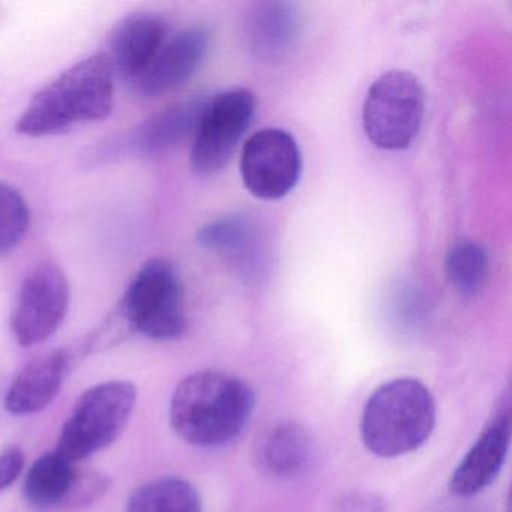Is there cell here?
<instances>
[{
	"instance_id": "1",
	"label": "cell",
	"mask_w": 512,
	"mask_h": 512,
	"mask_svg": "<svg viewBox=\"0 0 512 512\" xmlns=\"http://www.w3.org/2000/svg\"><path fill=\"white\" fill-rule=\"evenodd\" d=\"M256 407L253 389L224 371H197L185 377L170 401V424L181 439L215 448L241 436Z\"/></svg>"
},
{
	"instance_id": "2",
	"label": "cell",
	"mask_w": 512,
	"mask_h": 512,
	"mask_svg": "<svg viewBox=\"0 0 512 512\" xmlns=\"http://www.w3.org/2000/svg\"><path fill=\"white\" fill-rule=\"evenodd\" d=\"M115 70L107 53H95L41 89L17 122V133L55 136L77 125L100 122L112 113Z\"/></svg>"
},
{
	"instance_id": "3",
	"label": "cell",
	"mask_w": 512,
	"mask_h": 512,
	"mask_svg": "<svg viewBox=\"0 0 512 512\" xmlns=\"http://www.w3.org/2000/svg\"><path fill=\"white\" fill-rule=\"evenodd\" d=\"M436 412V401L424 383L413 377L389 380L365 403L362 442L377 457L410 454L430 439Z\"/></svg>"
},
{
	"instance_id": "4",
	"label": "cell",
	"mask_w": 512,
	"mask_h": 512,
	"mask_svg": "<svg viewBox=\"0 0 512 512\" xmlns=\"http://www.w3.org/2000/svg\"><path fill=\"white\" fill-rule=\"evenodd\" d=\"M136 401V385L125 380L88 389L65 422L56 451L77 463L112 445L130 422Z\"/></svg>"
},
{
	"instance_id": "5",
	"label": "cell",
	"mask_w": 512,
	"mask_h": 512,
	"mask_svg": "<svg viewBox=\"0 0 512 512\" xmlns=\"http://www.w3.org/2000/svg\"><path fill=\"white\" fill-rule=\"evenodd\" d=\"M425 92L409 71L394 70L380 76L368 89L362 107L365 136L383 151H403L421 131Z\"/></svg>"
},
{
	"instance_id": "6",
	"label": "cell",
	"mask_w": 512,
	"mask_h": 512,
	"mask_svg": "<svg viewBox=\"0 0 512 512\" xmlns=\"http://www.w3.org/2000/svg\"><path fill=\"white\" fill-rule=\"evenodd\" d=\"M131 332L154 340H173L187 328L184 292L175 266L151 259L131 281L118 307Z\"/></svg>"
},
{
	"instance_id": "7",
	"label": "cell",
	"mask_w": 512,
	"mask_h": 512,
	"mask_svg": "<svg viewBox=\"0 0 512 512\" xmlns=\"http://www.w3.org/2000/svg\"><path fill=\"white\" fill-rule=\"evenodd\" d=\"M256 113V97L238 88L209 97L194 133L191 167L202 176L221 172L232 160Z\"/></svg>"
},
{
	"instance_id": "8",
	"label": "cell",
	"mask_w": 512,
	"mask_h": 512,
	"mask_svg": "<svg viewBox=\"0 0 512 512\" xmlns=\"http://www.w3.org/2000/svg\"><path fill=\"white\" fill-rule=\"evenodd\" d=\"M70 283L52 262L41 263L23 281L11 313V331L19 344L35 346L52 337L70 308Z\"/></svg>"
},
{
	"instance_id": "9",
	"label": "cell",
	"mask_w": 512,
	"mask_h": 512,
	"mask_svg": "<svg viewBox=\"0 0 512 512\" xmlns=\"http://www.w3.org/2000/svg\"><path fill=\"white\" fill-rule=\"evenodd\" d=\"M241 176L251 196L280 200L298 185L302 155L289 131L265 128L247 140L241 155Z\"/></svg>"
},
{
	"instance_id": "10",
	"label": "cell",
	"mask_w": 512,
	"mask_h": 512,
	"mask_svg": "<svg viewBox=\"0 0 512 512\" xmlns=\"http://www.w3.org/2000/svg\"><path fill=\"white\" fill-rule=\"evenodd\" d=\"M209 95L178 101L137 125L121 139L104 146L98 158L151 157L172 151L196 133Z\"/></svg>"
},
{
	"instance_id": "11",
	"label": "cell",
	"mask_w": 512,
	"mask_h": 512,
	"mask_svg": "<svg viewBox=\"0 0 512 512\" xmlns=\"http://www.w3.org/2000/svg\"><path fill=\"white\" fill-rule=\"evenodd\" d=\"M511 413V394L506 391L499 409L452 472L449 479L452 494L472 497L496 481L511 446Z\"/></svg>"
},
{
	"instance_id": "12",
	"label": "cell",
	"mask_w": 512,
	"mask_h": 512,
	"mask_svg": "<svg viewBox=\"0 0 512 512\" xmlns=\"http://www.w3.org/2000/svg\"><path fill=\"white\" fill-rule=\"evenodd\" d=\"M304 32L301 5L287 0H265L245 14L244 38L251 55L260 62L277 64L295 53Z\"/></svg>"
},
{
	"instance_id": "13",
	"label": "cell",
	"mask_w": 512,
	"mask_h": 512,
	"mask_svg": "<svg viewBox=\"0 0 512 512\" xmlns=\"http://www.w3.org/2000/svg\"><path fill=\"white\" fill-rule=\"evenodd\" d=\"M209 47V34L203 28L179 32L164 43L151 67L137 80L140 94L160 97L181 88L199 70Z\"/></svg>"
},
{
	"instance_id": "14",
	"label": "cell",
	"mask_w": 512,
	"mask_h": 512,
	"mask_svg": "<svg viewBox=\"0 0 512 512\" xmlns=\"http://www.w3.org/2000/svg\"><path fill=\"white\" fill-rule=\"evenodd\" d=\"M76 349H59L47 353L26 365L11 383L5 397V407L13 415H32L46 409L61 391L74 362L82 356Z\"/></svg>"
},
{
	"instance_id": "15",
	"label": "cell",
	"mask_w": 512,
	"mask_h": 512,
	"mask_svg": "<svg viewBox=\"0 0 512 512\" xmlns=\"http://www.w3.org/2000/svg\"><path fill=\"white\" fill-rule=\"evenodd\" d=\"M167 41V23L157 14L134 13L121 20L110 41L113 70L137 82Z\"/></svg>"
},
{
	"instance_id": "16",
	"label": "cell",
	"mask_w": 512,
	"mask_h": 512,
	"mask_svg": "<svg viewBox=\"0 0 512 512\" xmlns=\"http://www.w3.org/2000/svg\"><path fill=\"white\" fill-rule=\"evenodd\" d=\"M86 470L58 451L38 458L26 473L25 497L35 508L82 506Z\"/></svg>"
},
{
	"instance_id": "17",
	"label": "cell",
	"mask_w": 512,
	"mask_h": 512,
	"mask_svg": "<svg viewBox=\"0 0 512 512\" xmlns=\"http://www.w3.org/2000/svg\"><path fill=\"white\" fill-rule=\"evenodd\" d=\"M310 433L298 422H281L257 439L254 461L263 475L290 479L305 472L313 460Z\"/></svg>"
},
{
	"instance_id": "18",
	"label": "cell",
	"mask_w": 512,
	"mask_h": 512,
	"mask_svg": "<svg viewBox=\"0 0 512 512\" xmlns=\"http://www.w3.org/2000/svg\"><path fill=\"white\" fill-rule=\"evenodd\" d=\"M197 242L229 260L239 272L250 274L256 268L260 236L254 221L245 215H229L205 224L197 233Z\"/></svg>"
},
{
	"instance_id": "19",
	"label": "cell",
	"mask_w": 512,
	"mask_h": 512,
	"mask_svg": "<svg viewBox=\"0 0 512 512\" xmlns=\"http://www.w3.org/2000/svg\"><path fill=\"white\" fill-rule=\"evenodd\" d=\"M127 512H203L202 497L185 479L166 476L137 488Z\"/></svg>"
},
{
	"instance_id": "20",
	"label": "cell",
	"mask_w": 512,
	"mask_h": 512,
	"mask_svg": "<svg viewBox=\"0 0 512 512\" xmlns=\"http://www.w3.org/2000/svg\"><path fill=\"white\" fill-rule=\"evenodd\" d=\"M488 268L487 251L478 242H457L446 254V277L461 296L476 295L484 287Z\"/></svg>"
},
{
	"instance_id": "21",
	"label": "cell",
	"mask_w": 512,
	"mask_h": 512,
	"mask_svg": "<svg viewBox=\"0 0 512 512\" xmlns=\"http://www.w3.org/2000/svg\"><path fill=\"white\" fill-rule=\"evenodd\" d=\"M31 211L25 197L0 182V257L10 254L28 233Z\"/></svg>"
},
{
	"instance_id": "22",
	"label": "cell",
	"mask_w": 512,
	"mask_h": 512,
	"mask_svg": "<svg viewBox=\"0 0 512 512\" xmlns=\"http://www.w3.org/2000/svg\"><path fill=\"white\" fill-rule=\"evenodd\" d=\"M386 509L385 500L371 493L346 494L337 503V512H386Z\"/></svg>"
},
{
	"instance_id": "23",
	"label": "cell",
	"mask_w": 512,
	"mask_h": 512,
	"mask_svg": "<svg viewBox=\"0 0 512 512\" xmlns=\"http://www.w3.org/2000/svg\"><path fill=\"white\" fill-rule=\"evenodd\" d=\"M25 455L19 448H8L0 452V491L7 490L22 473Z\"/></svg>"
}]
</instances>
